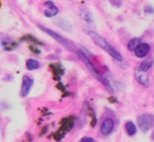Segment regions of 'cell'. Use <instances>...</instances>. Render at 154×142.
<instances>
[{"label":"cell","mask_w":154,"mask_h":142,"mask_svg":"<svg viewBox=\"0 0 154 142\" xmlns=\"http://www.w3.org/2000/svg\"><path fill=\"white\" fill-rule=\"evenodd\" d=\"M88 34H89V36L93 39V41L95 42V45H97L100 48H102L106 53H108L113 59H116L117 61H122L123 60V55L113 47V46H111L102 36H100L99 34H96V32H94V31H91V30H88Z\"/></svg>","instance_id":"obj_1"},{"label":"cell","mask_w":154,"mask_h":142,"mask_svg":"<svg viewBox=\"0 0 154 142\" xmlns=\"http://www.w3.org/2000/svg\"><path fill=\"white\" fill-rule=\"evenodd\" d=\"M38 26H40L45 32H47L49 36H52V37H53L58 43H60L63 47H65L66 49H69V51H71V52H76V53H77V49H76V48H73V47L69 43V41H67L66 39H64L61 35H59V34H57V32L52 31L51 29H48V28H46V26H43V25H38Z\"/></svg>","instance_id":"obj_2"},{"label":"cell","mask_w":154,"mask_h":142,"mask_svg":"<svg viewBox=\"0 0 154 142\" xmlns=\"http://www.w3.org/2000/svg\"><path fill=\"white\" fill-rule=\"evenodd\" d=\"M138 122V126L143 132H147L148 130H150V128L154 125V116L149 114V113H143L137 118Z\"/></svg>","instance_id":"obj_3"},{"label":"cell","mask_w":154,"mask_h":142,"mask_svg":"<svg viewBox=\"0 0 154 142\" xmlns=\"http://www.w3.org/2000/svg\"><path fill=\"white\" fill-rule=\"evenodd\" d=\"M114 126H116L114 120H113L112 118H106V119H103V122L101 123L100 131H101V134H102L103 136H108V135H111V134L114 131Z\"/></svg>","instance_id":"obj_4"},{"label":"cell","mask_w":154,"mask_h":142,"mask_svg":"<svg viewBox=\"0 0 154 142\" xmlns=\"http://www.w3.org/2000/svg\"><path fill=\"white\" fill-rule=\"evenodd\" d=\"M134 52H135V55H136L137 58H144V57H147L148 53L150 52V46H149L148 43L141 42V43L136 47V49H135Z\"/></svg>","instance_id":"obj_5"},{"label":"cell","mask_w":154,"mask_h":142,"mask_svg":"<svg viewBox=\"0 0 154 142\" xmlns=\"http://www.w3.org/2000/svg\"><path fill=\"white\" fill-rule=\"evenodd\" d=\"M32 83H34V79L31 77H29V76H24L23 77V83H22V89H20V96L22 97H24V96H26L29 94Z\"/></svg>","instance_id":"obj_6"},{"label":"cell","mask_w":154,"mask_h":142,"mask_svg":"<svg viewBox=\"0 0 154 142\" xmlns=\"http://www.w3.org/2000/svg\"><path fill=\"white\" fill-rule=\"evenodd\" d=\"M45 6L47 7V8L45 10V16H46V17H54V16H57V14L59 13V8H58L51 0L45 1Z\"/></svg>","instance_id":"obj_7"},{"label":"cell","mask_w":154,"mask_h":142,"mask_svg":"<svg viewBox=\"0 0 154 142\" xmlns=\"http://www.w3.org/2000/svg\"><path fill=\"white\" fill-rule=\"evenodd\" d=\"M135 78H136V81L140 83V84H142V85H144V87H148L149 85V81H148V77L146 76V72L144 71H141V70H136L135 71Z\"/></svg>","instance_id":"obj_8"},{"label":"cell","mask_w":154,"mask_h":142,"mask_svg":"<svg viewBox=\"0 0 154 142\" xmlns=\"http://www.w3.org/2000/svg\"><path fill=\"white\" fill-rule=\"evenodd\" d=\"M125 131L129 136H135L137 132V128L132 122H126L125 123Z\"/></svg>","instance_id":"obj_9"},{"label":"cell","mask_w":154,"mask_h":142,"mask_svg":"<svg viewBox=\"0 0 154 142\" xmlns=\"http://www.w3.org/2000/svg\"><path fill=\"white\" fill-rule=\"evenodd\" d=\"M152 65H153V59H152V58L146 59V60H143V61L141 63V65L138 66V70L147 72V71H148V70L152 67Z\"/></svg>","instance_id":"obj_10"},{"label":"cell","mask_w":154,"mask_h":142,"mask_svg":"<svg viewBox=\"0 0 154 142\" xmlns=\"http://www.w3.org/2000/svg\"><path fill=\"white\" fill-rule=\"evenodd\" d=\"M81 17H82L85 22H88V23H90V24L94 23V17H93V14H91L88 10H82V11H81Z\"/></svg>","instance_id":"obj_11"},{"label":"cell","mask_w":154,"mask_h":142,"mask_svg":"<svg viewBox=\"0 0 154 142\" xmlns=\"http://www.w3.org/2000/svg\"><path fill=\"white\" fill-rule=\"evenodd\" d=\"M40 67V63L36 59H28L26 60V69L28 70H37Z\"/></svg>","instance_id":"obj_12"},{"label":"cell","mask_w":154,"mask_h":142,"mask_svg":"<svg viewBox=\"0 0 154 142\" xmlns=\"http://www.w3.org/2000/svg\"><path fill=\"white\" fill-rule=\"evenodd\" d=\"M140 43H141V40H140L138 37L131 39V40L129 41V43H128V49H129V51H135L136 47H137Z\"/></svg>","instance_id":"obj_13"},{"label":"cell","mask_w":154,"mask_h":142,"mask_svg":"<svg viewBox=\"0 0 154 142\" xmlns=\"http://www.w3.org/2000/svg\"><path fill=\"white\" fill-rule=\"evenodd\" d=\"M57 24H58L60 28H63V29H65V30H67V31L71 30V25H70L67 22H65L64 19H58V20H57Z\"/></svg>","instance_id":"obj_14"},{"label":"cell","mask_w":154,"mask_h":142,"mask_svg":"<svg viewBox=\"0 0 154 142\" xmlns=\"http://www.w3.org/2000/svg\"><path fill=\"white\" fill-rule=\"evenodd\" d=\"M81 141H82V142H94L95 140H94L93 137H82Z\"/></svg>","instance_id":"obj_15"}]
</instances>
